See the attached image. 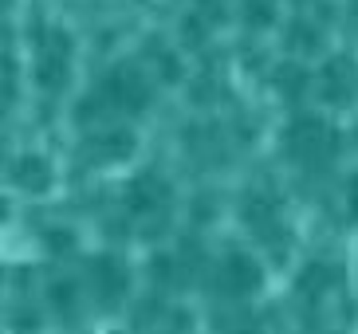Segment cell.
Instances as JSON below:
<instances>
[{
  "instance_id": "1",
  "label": "cell",
  "mask_w": 358,
  "mask_h": 334,
  "mask_svg": "<svg viewBox=\"0 0 358 334\" xmlns=\"http://www.w3.org/2000/svg\"><path fill=\"white\" fill-rule=\"evenodd\" d=\"M154 94H158V87H154V71H150L146 63H134V59L110 63L106 75L99 79L95 110L106 118H127V122H134V118L154 110Z\"/></svg>"
},
{
  "instance_id": "2",
  "label": "cell",
  "mask_w": 358,
  "mask_h": 334,
  "mask_svg": "<svg viewBox=\"0 0 358 334\" xmlns=\"http://www.w3.org/2000/svg\"><path fill=\"white\" fill-rule=\"evenodd\" d=\"M280 146H284L292 166L311 169V166H327L338 154L343 138L335 134V126L319 115H292L284 126V134H280Z\"/></svg>"
},
{
  "instance_id": "3",
  "label": "cell",
  "mask_w": 358,
  "mask_h": 334,
  "mask_svg": "<svg viewBox=\"0 0 358 334\" xmlns=\"http://www.w3.org/2000/svg\"><path fill=\"white\" fill-rule=\"evenodd\" d=\"M311 94L331 115H358V55L335 52L323 55L311 71Z\"/></svg>"
},
{
  "instance_id": "4",
  "label": "cell",
  "mask_w": 358,
  "mask_h": 334,
  "mask_svg": "<svg viewBox=\"0 0 358 334\" xmlns=\"http://www.w3.org/2000/svg\"><path fill=\"white\" fill-rule=\"evenodd\" d=\"M213 283L221 287L224 299H236V303H248L264 291L268 283V268H264L260 252L256 248H232L224 252L221 260L213 263Z\"/></svg>"
},
{
  "instance_id": "5",
  "label": "cell",
  "mask_w": 358,
  "mask_h": 334,
  "mask_svg": "<svg viewBox=\"0 0 358 334\" xmlns=\"http://www.w3.org/2000/svg\"><path fill=\"white\" fill-rule=\"evenodd\" d=\"M241 224L244 236L252 240L256 252H272V248H287V217L275 205V197L252 189L241 205Z\"/></svg>"
},
{
  "instance_id": "6",
  "label": "cell",
  "mask_w": 358,
  "mask_h": 334,
  "mask_svg": "<svg viewBox=\"0 0 358 334\" xmlns=\"http://www.w3.org/2000/svg\"><path fill=\"white\" fill-rule=\"evenodd\" d=\"M134 150H138L134 130L122 126V118L103 122V126H87L83 130V157H87V166H95V169L122 166V161L134 157Z\"/></svg>"
},
{
  "instance_id": "7",
  "label": "cell",
  "mask_w": 358,
  "mask_h": 334,
  "mask_svg": "<svg viewBox=\"0 0 358 334\" xmlns=\"http://www.w3.org/2000/svg\"><path fill=\"white\" fill-rule=\"evenodd\" d=\"M71 67H75V52H71L67 31H48V36L36 43L32 83L40 87V91L55 94V91H64V87H67V79H71Z\"/></svg>"
},
{
  "instance_id": "8",
  "label": "cell",
  "mask_w": 358,
  "mask_h": 334,
  "mask_svg": "<svg viewBox=\"0 0 358 334\" xmlns=\"http://www.w3.org/2000/svg\"><path fill=\"white\" fill-rule=\"evenodd\" d=\"M127 287H130V275H127V268H122L118 256L103 252V256H95V260L87 263V299L91 303L118 307L127 299Z\"/></svg>"
},
{
  "instance_id": "9",
  "label": "cell",
  "mask_w": 358,
  "mask_h": 334,
  "mask_svg": "<svg viewBox=\"0 0 358 334\" xmlns=\"http://www.w3.org/2000/svg\"><path fill=\"white\" fill-rule=\"evenodd\" d=\"M8 185L16 189V193H24V197H48L55 189V166L48 154H36V150H28V154H16L8 166Z\"/></svg>"
},
{
  "instance_id": "10",
  "label": "cell",
  "mask_w": 358,
  "mask_h": 334,
  "mask_svg": "<svg viewBox=\"0 0 358 334\" xmlns=\"http://www.w3.org/2000/svg\"><path fill=\"white\" fill-rule=\"evenodd\" d=\"M127 205L138 220H154V217H166L173 209V185H169L162 173H142V177L130 181V193H127Z\"/></svg>"
},
{
  "instance_id": "11",
  "label": "cell",
  "mask_w": 358,
  "mask_h": 334,
  "mask_svg": "<svg viewBox=\"0 0 358 334\" xmlns=\"http://www.w3.org/2000/svg\"><path fill=\"white\" fill-rule=\"evenodd\" d=\"M338 217L347 220L350 228H358V166L343 173L338 181Z\"/></svg>"
},
{
  "instance_id": "12",
  "label": "cell",
  "mask_w": 358,
  "mask_h": 334,
  "mask_svg": "<svg viewBox=\"0 0 358 334\" xmlns=\"http://www.w3.org/2000/svg\"><path fill=\"white\" fill-rule=\"evenodd\" d=\"M284 4H292V8H319V4H331V0H284Z\"/></svg>"
}]
</instances>
